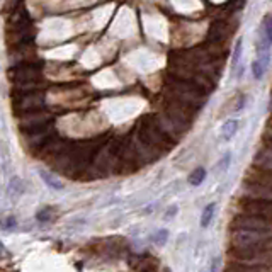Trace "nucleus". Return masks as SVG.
<instances>
[{
  "instance_id": "f257e3e1",
  "label": "nucleus",
  "mask_w": 272,
  "mask_h": 272,
  "mask_svg": "<svg viewBox=\"0 0 272 272\" xmlns=\"http://www.w3.org/2000/svg\"><path fill=\"white\" fill-rule=\"evenodd\" d=\"M12 108L14 111L22 116L32 111H40L45 108V92L32 87H17L12 92Z\"/></svg>"
},
{
  "instance_id": "f03ea898",
  "label": "nucleus",
  "mask_w": 272,
  "mask_h": 272,
  "mask_svg": "<svg viewBox=\"0 0 272 272\" xmlns=\"http://www.w3.org/2000/svg\"><path fill=\"white\" fill-rule=\"evenodd\" d=\"M9 79L19 87H31L36 85V82L41 79V66L38 63L21 61L17 65L11 66L9 70Z\"/></svg>"
},
{
  "instance_id": "7ed1b4c3",
  "label": "nucleus",
  "mask_w": 272,
  "mask_h": 272,
  "mask_svg": "<svg viewBox=\"0 0 272 272\" xmlns=\"http://www.w3.org/2000/svg\"><path fill=\"white\" fill-rule=\"evenodd\" d=\"M269 236H270V231L236 228V230H233L231 233V244L235 249H260V247L269 240Z\"/></svg>"
},
{
  "instance_id": "20e7f679",
  "label": "nucleus",
  "mask_w": 272,
  "mask_h": 272,
  "mask_svg": "<svg viewBox=\"0 0 272 272\" xmlns=\"http://www.w3.org/2000/svg\"><path fill=\"white\" fill-rule=\"evenodd\" d=\"M231 230H236V228H245V230H259V231H272V226L267 218L257 216V215H249L245 216H236L235 220L231 221L230 225Z\"/></svg>"
},
{
  "instance_id": "39448f33",
  "label": "nucleus",
  "mask_w": 272,
  "mask_h": 272,
  "mask_svg": "<svg viewBox=\"0 0 272 272\" xmlns=\"http://www.w3.org/2000/svg\"><path fill=\"white\" fill-rule=\"evenodd\" d=\"M245 194L255 201H262V202H272V187L270 186H264V184H259L255 181H250L245 184Z\"/></svg>"
},
{
  "instance_id": "423d86ee",
  "label": "nucleus",
  "mask_w": 272,
  "mask_h": 272,
  "mask_svg": "<svg viewBox=\"0 0 272 272\" xmlns=\"http://www.w3.org/2000/svg\"><path fill=\"white\" fill-rule=\"evenodd\" d=\"M272 46V16H267L264 19V22L260 24V31H259V41H257V51L265 53L269 51Z\"/></svg>"
},
{
  "instance_id": "0eeeda50",
  "label": "nucleus",
  "mask_w": 272,
  "mask_h": 272,
  "mask_svg": "<svg viewBox=\"0 0 272 272\" xmlns=\"http://www.w3.org/2000/svg\"><path fill=\"white\" fill-rule=\"evenodd\" d=\"M27 24H31V21H29V14L22 6H19L17 9H14V12L11 14V17H9L7 29H19V27L27 26Z\"/></svg>"
},
{
  "instance_id": "6e6552de",
  "label": "nucleus",
  "mask_w": 272,
  "mask_h": 272,
  "mask_svg": "<svg viewBox=\"0 0 272 272\" xmlns=\"http://www.w3.org/2000/svg\"><path fill=\"white\" fill-rule=\"evenodd\" d=\"M254 163L262 168H272V145L270 148H264L260 152H257Z\"/></svg>"
},
{
  "instance_id": "1a4fd4ad",
  "label": "nucleus",
  "mask_w": 272,
  "mask_h": 272,
  "mask_svg": "<svg viewBox=\"0 0 272 272\" xmlns=\"http://www.w3.org/2000/svg\"><path fill=\"white\" fill-rule=\"evenodd\" d=\"M238 131V121L236 119H228L225 124L221 126V134L225 140H231Z\"/></svg>"
},
{
  "instance_id": "9d476101",
  "label": "nucleus",
  "mask_w": 272,
  "mask_h": 272,
  "mask_svg": "<svg viewBox=\"0 0 272 272\" xmlns=\"http://www.w3.org/2000/svg\"><path fill=\"white\" fill-rule=\"evenodd\" d=\"M215 210H216V204L215 202L208 204V206L202 210V215H201V226L202 228H208V226L211 225L213 216H215Z\"/></svg>"
},
{
  "instance_id": "9b49d317",
  "label": "nucleus",
  "mask_w": 272,
  "mask_h": 272,
  "mask_svg": "<svg viewBox=\"0 0 272 272\" xmlns=\"http://www.w3.org/2000/svg\"><path fill=\"white\" fill-rule=\"evenodd\" d=\"M40 176L41 179L45 181V184L48 187H51V189H56V191H60V189H63V184L58 181V179L53 176V174L50 172H46V170H40Z\"/></svg>"
},
{
  "instance_id": "f8f14e48",
  "label": "nucleus",
  "mask_w": 272,
  "mask_h": 272,
  "mask_svg": "<svg viewBox=\"0 0 272 272\" xmlns=\"http://www.w3.org/2000/svg\"><path fill=\"white\" fill-rule=\"evenodd\" d=\"M9 197L11 199H17L22 194V182L19 177H12L11 182H9Z\"/></svg>"
},
{
  "instance_id": "ddd939ff",
  "label": "nucleus",
  "mask_w": 272,
  "mask_h": 272,
  "mask_svg": "<svg viewBox=\"0 0 272 272\" xmlns=\"http://www.w3.org/2000/svg\"><path fill=\"white\" fill-rule=\"evenodd\" d=\"M204 179H206V170L202 167H197V168H194L191 172V176H189V182H191L192 186H201Z\"/></svg>"
},
{
  "instance_id": "4468645a",
  "label": "nucleus",
  "mask_w": 272,
  "mask_h": 272,
  "mask_svg": "<svg viewBox=\"0 0 272 272\" xmlns=\"http://www.w3.org/2000/svg\"><path fill=\"white\" fill-rule=\"evenodd\" d=\"M265 70H267V68L264 66V63H262L259 58H257V60L252 63V75H254L255 80H260L262 77H264Z\"/></svg>"
},
{
  "instance_id": "2eb2a0df",
  "label": "nucleus",
  "mask_w": 272,
  "mask_h": 272,
  "mask_svg": "<svg viewBox=\"0 0 272 272\" xmlns=\"http://www.w3.org/2000/svg\"><path fill=\"white\" fill-rule=\"evenodd\" d=\"M230 162H231V153L226 152L223 155V158L218 162V167H216V172L218 174H225L228 168H230Z\"/></svg>"
},
{
  "instance_id": "dca6fc26",
  "label": "nucleus",
  "mask_w": 272,
  "mask_h": 272,
  "mask_svg": "<svg viewBox=\"0 0 272 272\" xmlns=\"http://www.w3.org/2000/svg\"><path fill=\"white\" fill-rule=\"evenodd\" d=\"M242 48H244V41L238 40L236 45H235V51H233V68L238 66L240 63V58H242Z\"/></svg>"
},
{
  "instance_id": "f3484780",
  "label": "nucleus",
  "mask_w": 272,
  "mask_h": 272,
  "mask_svg": "<svg viewBox=\"0 0 272 272\" xmlns=\"http://www.w3.org/2000/svg\"><path fill=\"white\" fill-rule=\"evenodd\" d=\"M167 238H168V231L167 230H160L158 233H155V235L152 236V240H153V244L163 245L165 242H167Z\"/></svg>"
},
{
  "instance_id": "a211bd4d",
  "label": "nucleus",
  "mask_w": 272,
  "mask_h": 272,
  "mask_svg": "<svg viewBox=\"0 0 272 272\" xmlns=\"http://www.w3.org/2000/svg\"><path fill=\"white\" fill-rule=\"evenodd\" d=\"M51 216H53V210H51V208H45V210H41L40 213H38L36 218L40 221H50Z\"/></svg>"
},
{
  "instance_id": "6ab92c4d",
  "label": "nucleus",
  "mask_w": 272,
  "mask_h": 272,
  "mask_svg": "<svg viewBox=\"0 0 272 272\" xmlns=\"http://www.w3.org/2000/svg\"><path fill=\"white\" fill-rule=\"evenodd\" d=\"M16 225H17L16 218H6V220L0 223V226H2L4 230H12V228H16Z\"/></svg>"
},
{
  "instance_id": "aec40b11",
  "label": "nucleus",
  "mask_w": 272,
  "mask_h": 272,
  "mask_svg": "<svg viewBox=\"0 0 272 272\" xmlns=\"http://www.w3.org/2000/svg\"><path fill=\"white\" fill-rule=\"evenodd\" d=\"M176 211H177L176 208H172V210H170V211L167 213V215H165V218H167V220H168V218H172L174 215H176Z\"/></svg>"
}]
</instances>
